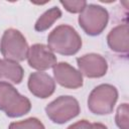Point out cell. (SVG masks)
Wrapping results in <instances>:
<instances>
[{
    "label": "cell",
    "instance_id": "1",
    "mask_svg": "<svg viewBox=\"0 0 129 129\" xmlns=\"http://www.w3.org/2000/svg\"><path fill=\"white\" fill-rule=\"evenodd\" d=\"M47 44L53 52L61 55H74L82 47V38L73 26L60 24L48 34Z\"/></svg>",
    "mask_w": 129,
    "mask_h": 129
},
{
    "label": "cell",
    "instance_id": "2",
    "mask_svg": "<svg viewBox=\"0 0 129 129\" xmlns=\"http://www.w3.org/2000/svg\"><path fill=\"white\" fill-rule=\"evenodd\" d=\"M31 110L29 99L22 96L9 83H0V111L10 118H17Z\"/></svg>",
    "mask_w": 129,
    "mask_h": 129
},
{
    "label": "cell",
    "instance_id": "3",
    "mask_svg": "<svg viewBox=\"0 0 129 129\" xmlns=\"http://www.w3.org/2000/svg\"><path fill=\"white\" fill-rule=\"evenodd\" d=\"M118 100V90L110 84H101L94 88L88 97V108L96 115H108L114 110Z\"/></svg>",
    "mask_w": 129,
    "mask_h": 129
},
{
    "label": "cell",
    "instance_id": "4",
    "mask_svg": "<svg viewBox=\"0 0 129 129\" xmlns=\"http://www.w3.org/2000/svg\"><path fill=\"white\" fill-rule=\"evenodd\" d=\"M28 43L24 35L15 28H8L4 31L0 41V51L5 59L22 61L27 58Z\"/></svg>",
    "mask_w": 129,
    "mask_h": 129
},
{
    "label": "cell",
    "instance_id": "5",
    "mask_svg": "<svg viewBox=\"0 0 129 129\" xmlns=\"http://www.w3.org/2000/svg\"><path fill=\"white\" fill-rule=\"evenodd\" d=\"M79 25L91 36L101 34L107 27L109 21V13L106 8L97 4H87L85 9L80 13Z\"/></svg>",
    "mask_w": 129,
    "mask_h": 129
},
{
    "label": "cell",
    "instance_id": "6",
    "mask_svg": "<svg viewBox=\"0 0 129 129\" xmlns=\"http://www.w3.org/2000/svg\"><path fill=\"white\" fill-rule=\"evenodd\" d=\"M80 112V104L73 96H59L45 107L47 117L55 124H64L76 118Z\"/></svg>",
    "mask_w": 129,
    "mask_h": 129
},
{
    "label": "cell",
    "instance_id": "7",
    "mask_svg": "<svg viewBox=\"0 0 129 129\" xmlns=\"http://www.w3.org/2000/svg\"><path fill=\"white\" fill-rule=\"evenodd\" d=\"M27 61L30 68L38 72L46 71L57 63L54 52L43 43H34L29 47Z\"/></svg>",
    "mask_w": 129,
    "mask_h": 129
},
{
    "label": "cell",
    "instance_id": "8",
    "mask_svg": "<svg viewBox=\"0 0 129 129\" xmlns=\"http://www.w3.org/2000/svg\"><path fill=\"white\" fill-rule=\"evenodd\" d=\"M79 72L87 78H102L108 71V62L104 56L99 53L91 52L77 58Z\"/></svg>",
    "mask_w": 129,
    "mask_h": 129
},
{
    "label": "cell",
    "instance_id": "9",
    "mask_svg": "<svg viewBox=\"0 0 129 129\" xmlns=\"http://www.w3.org/2000/svg\"><path fill=\"white\" fill-rule=\"evenodd\" d=\"M54 82L66 89H79L83 86V75L68 62H58L53 68Z\"/></svg>",
    "mask_w": 129,
    "mask_h": 129
},
{
    "label": "cell",
    "instance_id": "10",
    "mask_svg": "<svg viewBox=\"0 0 129 129\" xmlns=\"http://www.w3.org/2000/svg\"><path fill=\"white\" fill-rule=\"evenodd\" d=\"M27 87L33 96L40 99H46L54 93L55 82L46 73L34 72L30 74L28 78Z\"/></svg>",
    "mask_w": 129,
    "mask_h": 129
},
{
    "label": "cell",
    "instance_id": "11",
    "mask_svg": "<svg viewBox=\"0 0 129 129\" xmlns=\"http://www.w3.org/2000/svg\"><path fill=\"white\" fill-rule=\"evenodd\" d=\"M107 43L112 51L127 55L129 50L128 24L123 23L112 28L107 35Z\"/></svg>",
    "mask_w": 129,
    "mask_h": 129
},
{
    "label": "cell",
    "instance_id": "12",
    "mask_svg": "<svg viewBox=\"0 0 129 129\" xmlns=\"http://www.w3.org/2000/svg\"><path fill=\"white\" fill-rule=\"evenodd\" d=\"M24 71L17 61L0 58V83L5 82L18 85L22 82Z\"/></svg>",
    "mask_w": 129,
    "mask_h": 129
},
{
    "label": "cell",
    "instance_id": "13",
    "mask_svg": "<svg viewBox=\"0 0 129 129\" xmlns=\"http://www.w3.org/2000/svg\"><path fill=\"white\" fill-rule=\"evenodd\" d=\"M61 10L55 6L47 9L36 20L34 24V29L38 32H43L47 30L57 19L61 17Z\"/></svg>",
    "mask_w": 129,
    "mask_h": 129
},
{
    "label": "cell",
    "instance_id": "14",
    "mask_svg": "<svg viewBox=\"0 0 129 129\" xmlns=\"http://www.w3.org/2000/svg\"><path fill=\"white\" fill-rule=\"evenodd\" d=\"M8 129H45V127L39 119L30 117L22 121L10 123Z\"/></svg>",
    "mask_w": 129,
    "mask_h": 129
},
{
    "label": "cell",
    "instance_id": "15",
    "mask_svg": "<svg viewBox=\"0 0 129 129\" xmlns=\"http://www.w3.org/2000/svg\"><path fill=\"white\" fill-rule=\"evenodd\" d=\"M115 122L119 129H129V105L123 103L117 108Z\"/></svg>",
    "mask_w": 129,
    "mask_h": 129
},
{
    "label": "cell",
    "instance_id": "16",
    "mask_svg": "<svg viewBox=\"0 0 129 129\" xmlns=\"http://www.w3.org/2000/svg\"><path fill=\"white\" fill-rule=\"evenodd\" d=\"M59 3L70 13H81L87 6V1L85 0H61Z\"/></svg>",
    "mask_w": 129,
    "mask_h": 129
},
{
    "label": "cell",
    "instance_id": "17",
    "mask_svg": "<svg viewBox=\"0 0 129 129\" xmlns=\"http://www.w3.org/2000/svg\"><path fill=\"white\" fill-rule=\"evenodd\" d=\"M67 129H91V123L88 120L83 119L70 125Z\"/></svg>",
    "mask_w": 129,
    "mask_h": 129
},
{
    "label": "cell",
    "instance_id": "18",
    "mask_svg": "<svg viewBox=\"0 0 129 129\" xmlns=\"http://www.w3.org/2000/svg\"><path fill=\"white\" fill-rule=\"evenodd\" d=\"M91 129H108L106 125L102 123H91Z\"/></svg>",
    "mask_w": 129,
    "mask_h": 129
}]
</instances>
